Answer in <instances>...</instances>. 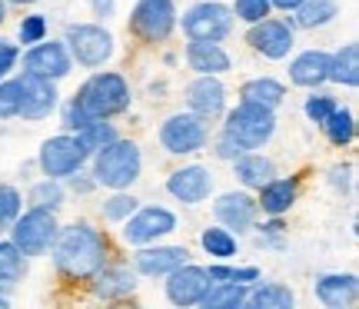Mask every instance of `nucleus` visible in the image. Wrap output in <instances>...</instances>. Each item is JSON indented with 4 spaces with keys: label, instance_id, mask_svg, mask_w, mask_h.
<instances>
[{
    "label": "nucleus",
    "instance_id": "5701e85b",
    "mask_svg": "<svg viewBox=\"0 0 359 309\" xmlns=\"http://www.w3.org/2000/svg\"><path fill=\"white\" fill-rule=\"evenodd\" d=\"M299 200V177H269L257 190V206L263 217H286Z\"/></svg>",
    "mask_w": 359,
    "mask_h": 309
},
{
    "label": "nucleus",
    "instance_id": "bb28decb",
    "mask_svg": "<svg viewBox=\"0 0 359 309\" xmlns=\"http://www.w3.org/2000/svg\"><path fill=\"white\" fill-rule=\"evenodd\" d=\"M236 100L246 103H259V107H269V110H280L283 100H286V83L269 74H259V77H250L240 83L236 90Z\"/></svg>",
    "mask_w": 359,
    "mask_h": 309
},
{
    "label": "nucleus",
    "instance_id": "412c9836",
    "mask_svg": "<svg viewBox=\"0 0 359 309\" xmlns=\"http://www.w3.org/2000/svg\"><path fill=\"white\" fill-rule=\"evenodd\" d=\"M313 296L326 309H353L359 299L356 273H320L313 280Z\"/></svg>",
    "mask_w": 359,
    "mask_h": 309
},
{
    "label": "nucleus",
    "instance_id": "4468645a",
    "mask_svg": "<svg viewBox=\"0 0 359 309\" xmlns=\"http://www.w3.org/2000/svg\"><path fill=\"white\" fill-rule=\"evenodd\" d=\"M163 186H167V196L173 203L200 206L213 196L217 177H213V170L203 167V163H183V167L170 170V177Z\"/></svg>",
    "mask_w": 359,
    "mask_h": 309
},
{
    "label": "nucleus",
    "instance_id": "7c9ffc66",
    "mask_svg": "<svg viewBox=\"0 0 359 309\" xmlns=\"http://www.w3.org/2000/svg\"><path fill=\"white\" fill-rule=\"evenodd\" d=\"M67 186L64 180H53V177H40V180L30 183V190H27V206H40V210H53V213H60L67 206Z\"/></svg>",
    "mask_w": 359,
    "mask_h": 309
},
{
    "label": "nucleus",
    "instance_id": "864d4df0",
    "mask_svg": "<svg viewBox=\"0 0 359 309\" xmlns=\"http://www.w3.org/2000/svg\"><path fill=\"white\" fill-rule=\"evenodd\" d=\"M4 4H7V7H34L37 0H4Z\"/></svg>",
    "mask_w": 359,
    "mask_h": 309
},
{
    "label": "nucleus",
    "instance_id": "37998d69",
    "mask_svg": "<svg viewBox=\"0 0 359 309\" xmlns=\"http://www.w3.org/2000/svg\"><path fill=\"white\" fill-rule=\"evenodd\" d=\"M230 11H233V20L250 27V24H259L263 17H269L273 7H269V0H233Z\"/></svg>",
    "mask_w": 359,
    "mask_h": 309
},
{
    "label": "nucleus",
    "instance_id": "423d86ee",
    "mask_svg": "<svg viewBox=\"0 0 359 309\" xmlns=\"http://www.w3.org/2000/svg\"><path fill=\"white\" fill-rule=\"evenodd\" d=\"M7 240H11L24 256L30 259H40L50 253L53 240H57V233H60V219L53 210H40V206H24L17 219H13L11 226H7Z\"/></svg>",
    "mask_w": 359,
    "mask_h": 309
},
{
    "label": "nucleus",
    "instance_id": "e433bc0d",
    "mask_svg": "<svg viewBox=\"0 0 359 309\" xmlns=\"http://www.w3.org/2000/svg\"><path fill=\"white\" fill-rule=\"evenodd\" d=\"M336 107H339V100H336L330 90H323V87H316V90H306V100H303V116H306L313 127H323L326 123V116L333 114Z\"/></svg>",
    "mask_w": 359,
    "mask_h": 309
},
{
    "label": "nucleus",
    "instance_id": "6ab92c4d",
    "mask_svg": "<svg viewBox=\"0 0 359 309\" xmlns=\"http://www.w3.org/2000/svg\"><path fill=\"white\" fill-rule=\"evenodd\" d=\"M190 256V246L183 243H150V246H137L133 256H130V266L137 270V276L143 280H163L170 270L183 266Z\"/></svg>",
    "mask_w": 359,
    "mask_h": 309
},
{
    "label": "nucleus",
    "instance_id": "3c124183",
    "mask_svg": "<svg viewBox=\"0 0 359 309\" xmlns=\"http://www.w3.org/2000/svg\"><path fill=\"white\" fill-rule=\"evenodd\" d=\"M257 246H259V249H283V246H286V240H283V236H259V233H257Z\"/></svg>",
    "mask_w": 359,
    "mask_h": 309
},
{
    "label": "nucleus",
    "instance_id": "9d476101",
    "mask_svg": "<svg viewBox=\"0 0 359 309\" xmlns=\"http://www.w3.org/2000/svg\"><path fill=\"white\" fill-rule=\"evenodd\" d=\"M177 0H137L130 11V34L140 40L143 47H160L173 37L177 30Z\"/></svg>",
    "mask_w": 359,
    "mask_h": 309
},
{
    "label": "nucleus",
    "instance_id": "a878e982",
    "mask_svg": "<svg viewBox=\"0 0 359 309\" xmlns=\"http://www.w3.org/2000/svg\"><path fill=\"white\" fill-rule=\"evenodd\" d=\"M293 303H296V293L290 286L263 280V276H259L257 283H250L246 299H243L246 309H293Z\"/></svg>",
    "mask_w": 359,
    "mask_h": 309
},
{
    "label": "nucleus",
    "instance_id": "1a4fd4ad",
    "mask_svg": "<svg viewBox=\"0 0 359 309\" xmlns=\"http://www.w3.org/2000/svg\"><path fill=\"white\" fill-rule=\"evenodd\" d=\"M177 27L183 30V37L187 40H223L233 34V11L230 4H223V0H193L190 7L183 11V17H177Z\"/></svg>",
    "mask_w": 359,
    "mask_h": 309
},
{
    "label": "nucleus",
    "instance_id": "4be33fe9",
    "mask_svg": "<svg viewBox=\"0 0 359 309\" xmlns=\"http://www.w3.org/2000/svg\"><path fill=\"white\" fill-rule=\"evenodd\" d=\"M290 60V83L299 87V90H316V87H326L330 83V50L323 47H309V50H299L296 57H286Z\"/></svg>",
    "mask_w": 359,
    "mask_h": 309
},
{
    "label": "nucleus",
    "instance_id": "603ef678",
    "mask_svg": "<svg viewBox=\"0 0 359 309\" xmlns=\"http://www.w3.org/2000/svg\"><path fill=\"white\" fill-rule=\"evenodd\" d=\"M299 4H303V0H269V7H273V11H280V13H293Z\"/></svg>",
    "mask_w": 359,
    "mask_h": 309
},
{
    "label": "nucleus",
    "instance_id": "6e6d98bb",
    "mask_svg": "<svg viewBox=\"0 0 359 309\" xmlns=\"http://www.w3.org/2000/svg\"><path fill=\"white\" fill-rule=\"evenodd\" d=\"M4 20H7V4L0 0V24H4Z\"/></svg>",
    "mask_w": 359,
    "mask_h": 309
},
{
    "label": "nucleus",
    "instance_id": "58836bf2",
    "mask_svg": "<svg viewBox=\"0 0 359 309\" xmlns=\"http://www.w3.org/2000/svg\"><path fill=\"white\" fill-rule=\"evenodd\" d=\"M17 116H20V83H17V74H11L0 80V123Z\"/></svg>",
    "mask_w": 359,
    "mask_h": 309
},
{
    "label": "nucleus",
    "instance_id": "13d9d810",
    "mask_svg": "<svg viewBox=\"0 0 359 309\" xmlns=\"http://www.w3.org/2000/svg\"><path fill=\"white\" fill-rule=\"evenodd\" d=\"M0 236H4V226H0Z\"/></svg>",
    "mask_w": 359,
    "mask_h": 309
},
{
    "label": "nucleus",
    "instance_id": "c756f323",
    "mask_svg": "<svg viewBox=\"0 0 359 309\" xmlns=\"http://www.w3.org/2000/svg\"><path fill=\"white\" fill-rule=\"evenodd\" d=\"M200 249H203L210 259H236L240 253V236L219 223H210L200 230Z\"/></svg>",
    "mask_w": 359,
    "mask_h": 309
},
{
    "label": "nucleus",
    "instance_id": "f257e3e1",
    "mask_svg": "<svg viewBox=\"0 0 359 309\" xmlns=\"http://www.w3.org/2000/svg\"><path fill=\"white\" fill-rule=\"evenodd\" d=\"M47 256H50L53 270L60 273L64 280L87 283L93 273L110 263L114 246H110V236L100 226H93L90 219H74V223L60 226Z\"/></svg>",
    "mask_w": 359,
    "mask_h": 309
},
{
    "label": "nucleus",
    "instance_id": "2eb2a0df",
    "mask_svg": "<svg viewBox=\"0 0 359 309\" xmlns=\"http://www.w3.org/2000/svg\"><path fill=\"white\" fill-rule=\"evenodd\" d=\"M17 83H20V116H17V120L37 123V120H47L50 114H57V107H60L57 80L30 74V70H20V74H17Z\"/></svg>",
    "mask_w": 359,
    "mask_h": 309
},
{
    "label": "nucleus",
    "instance_id": "72a5a7b5",
    "mask_svg": "<svg viewBox=\"0 0 359 309\" xmlns=\"http://www.w3.org/2000/svg\"><path fill=\"white\" fill-rule=\"evenodd\" d=\"M246 289H250L246 283H210V289L200 299V306L203 309H243Z\"/></svg>",
    "mask_w": 359,
    "mask_h": 309
},
{
    "label": "nucleus",
    "instance_id": "5fc2aeb1",
    "mask_svg": "<svg viewBox=\"0 0 359 309\" xmlns=\"http://www.w3.org/2000/svg\"><path fill=\"white\" fill-rule=\"evenodd\" d=\"M11 306V293H0V309Z\"/></svg>",
    "mask_w": 359,
    "mask_h": 309
},
{
    "label": "nucleus",
    "instance_id": "9b49d317",
    "mask_svg": "<svg viewBox=\"0 0 359 309\" xmlns=\"http://www.w3.org/2000/svg\"><path fill=\"white\" fill-rule=\"evenodd\" d=\"M243 43L263 60H273V64L286 60L296 47V27L290 20V13L286 17H273L269 13L259 24H250L243 34Z\"/></svg>",
    "mask_w": 359,
    "mask_h": 309
},
{
    "label": "nucleus",
    "instance_id": "f8f14e48",
    "mask_svg": "<svg viewBox=\"0 0 359 309\" xmlns=\"http://www.w3.org/2000/svg\"><path fill=\"white\" fill-rule=\"evenodd\" d=\"M90 153L80 146L77 133H53V137H47V140L40 143L37 150V170L40 177H53V180H67L70 173H77V170L87 167Z\"/></svg>",
    "mask_w": 359,
    "mask_h": 309
},
{
    "label": "nucleus",
    "instance_id": "09e8293b",
    "mask_svg": "<svg viewBox=\"0 0 359 309\" xmlns=\"http://www.w3.org/2000/svg\"><path fill=\"white\" fill-rule=\"evenodd\" d=\"M87 7L100 24H107L110 17H116V0H87Z\"/></svg>",
    "mask_w": 359,
    "mask_h": 309
},
{
    "label": "nucleus",
    "instance_id": "a18cd8bd",
    "mask_svg": "<svg viewBox=\"0 0 359 309\" xmlns=\"http://www.w3.org/2000/svg\"><path fill=\"white\" fill-rule=\"evenodd\" d=\"M64 186H67V193H74V196H90V193H97V190H100L97 180H93V173H90V167L70 173V177L64 180Z\"/></svg>",
    "mask_w": 359,
    "mask_h": 309
},
{
    "label": "nucleus",
    "instance_id": "20e7f679",
    "mask_svg": "<svg viewBox=\"0 0 359 309\" xmlns=\"http://www.w3.org/2000/svg\"><path fill=\"white\" fill-rule=\"evenodd\" d=\"M276 110L259 107V103L236 100V107H226L219 116V133H226L243 150H263L276 137Z\"/></svg>",
    "mask_w": 359,
    "mask_h": 309
},
{
    "label": "nucleus",
    "instance_id": "39448f33",
    "mask_svg": "<svg viewBox=\"0 0 359 309\" xmlns=\"http://www.w3.org/2000/svg\"><path fill=\"white\" fill-rule=\"evenodd\" d=\"M67 50H70V60L74 67H83V70H100L114 60L116 53V40L110 34V27L100 24V20H74V24L64 27Z\"/></svg>",
    "mask_w": 359,
    "mask_h": 309
},
{
    "label": "nucleus",
    "instance_id": "49530a36",
    "mask_svg": "<svg viewBox=\"0 0 359 309\" xmlns=\"http://www.w3.org/2000/svg\"><path fill=\"white\" fill-rule=\"evenodd\" d=\"M20 64V43H11V40H4L0 43V80L11 77L13 70Z\"/></svg>",
    "mask_w": 359,
    "mask_h": 309
},
{
    "label": "nucleus",
    "instance_id": "0eeeda50",
    "mask_svg": "<svg viewBox=\"0 0 359 309\" xmlns=\"http://www.w3.org/2000/svg\"><path fill=\"white\" fill-rule=\"evenodd\" d=\"M180 230L177 213L163 203H140L133 213H130L123 223H120V240L123 246L137 249V246H150L160 243Z\"/></svg>",
    "mask_w": 359,
    "mask_h": 309
},
{
    "label": "nucleus",
    "instance_id": "aec40b11",
    "mask_svg": "<svg viewBox=\"0 0 359 309\" xmlns=\"http://www.w3.org/2000/svg\"><path fill=\"white\" fill-rule=\"evenodd\" d=\"M90 296L100 299V303H123V299L137 296V286H140V276L130 263H107L103 270H97L87 280Z\"/></svg>",
    "mask_w": 359,
    "mask_h": 309
},
{
    "label": "nucleus",
    "instance_id": "f704fd0d",
    "mask_svg": "<svg viewBox=\"0 0 359 309\" xmlns=\"http://www.w3.org/2000/svg\"><path fill=\"white\" fill-rule=\"evenodd\" d=\"M116 137H120V130H116V123L114 120H107V116H97V120H90L87 127L77 130L80 146H83L90 156L97 153V150H103L107 143H114Z\"/></svg>",
    "mask_w": 359,
    "mask_h": 309
},
{
    "label": "nucleus",
    "instance_id": "b1692460",
    "mask_svg": "<svg viewBox=\"0 0 359 309\" xmlns=\"http://www.w3.org/2000/svg\"><path fill=\"white\" fill-rule=\"evenodd\" d=\"M183 60H187L193 74H217V77H223V74L233 70L230 50L223 43H217V40H190L187 50H183Z\"/></svg>",
    "mask_w": 359,
    "mask_h": 309
},
{
    "label": "nucleus",
    "instance_id": "de8ad7c7",
    "mask_svg": "<svg viewBox=\"0 0 359 309\" xmlns=\"http://www.w3.org/2000/svg\"><path fill=\"white\" fill-rule=\"evenodd\" d=\"M253 230H257L259 236H286V217H266L263 223L257 219Z\"/></svg>",
    "mask_w": 359,
    "mask_h": 309
},
{
    "label": "nucleus",
    "instance_id": "f3484780",
    "mask_svg": "<svg viewBox=\"0 0 359 309\" xmlns=\"http://www.w3.org/2000/svg\"><path fill=\"white\" fill-rule=\"evenodd\" d=\"M20 64H24V70H30V74L50 77V80H57V83L74 74V60H70L67 43L64 40H50V37L24 47V50H20Z\"/></svg>",
    "mask_w": 359,
    "mask_h": 309
},
{
    "label": "nucleus",
    "instance_id": "dca6fc26",
    "mask_svg": "<svg viewBox=\"0 0 359 309\" xmlns=\"http://www.w3.org/2000/svg\"><path fill=\"white\" fill-rule=\"evenodd\" d=\"M210 210H213V223L233 230L236 236L250 233L253 226H257V219H259L257 193H253V190H243V186H240V190H226V193H219Z\"/></svg>",
    "mask_w": 359,
    "mask_h": 309
},
{
    "label": "nucleus",
    "instance_id": "ddd939ff",
    "mask_svg": "<svg viewBox=\"0 0 359 309\" xmlns=\"http://www.w3.org/2000/svg\"><path fill=\"white\" fill-rule=\"evenodd\" d=\"M183 103H187L190 114L217 123L223 110L230 107V90H226L223 77H217V74H193V80L183 87Z\"/></svg>",
    "mask_w": 359,
    "mask_h": 309
},
{
    "label": "nucleus",
    "instance_id": "2f4dec72",
    "mask_svg": "<svg viewBox=\"0 0 359 309\" xmlns=\"http://www.w3.org/2000/svg\"><path fill=\"white\" fill-rule=\"evenodd\" d=\"M320 130L326 133V140L333 143L336 150H346V146L356 143V114L349 107H336Z\"/></svg>",
    "mask_w": 359,
    "mask_h": 309
},
{
    "label": "nucleus",
    "instance_id": "c03bdc74",
    "mask_svg": "<svg viewBox=\"0 0 359 309\" xmlns=\"http://www.w3.org/2000/svg\"><path fill=\"white\" fill-rule=\"evenodd\" d=\"M206 146H210V153H213V160H219V163H233L236 156L243 153V146H240L236 140H230L226 133H217V137H213V140L206 143Z\"/></svg>",
    "mask_w": 359,
    "mask_h": 309
},
{
    "label": "nucleus",
    "instance_id": "4d7b16f0",
    "mask_svg": "<svg viewBox=\"0 0 359 309\" xmlns=\"http://www.w3.org/2000/svg\"><path fill=\"white\" fill-rule=\"evenodd\" d=\"M0 293H13V286L11 283H0Z\"/></svg>",
    "mask_w": 359,
    "mask_h": 309
},
{
    "label": "nucleus",
    "instance_id": "79ce46f5",
    "mask_svg": "<svg viewBox=\"0 0 359 309\" xmlns=\"http://www.w3.org/2000/svg\"><path fill=\"white\" fill-rule=\"evenodd\" d=\"M24 193L13 186V183H0V226L7 230L13 219H17V213L24 210Z\"/></svg>",
    "mask_w": 359,
    "mask_h": 309
},
{
    "label": "nucleus",
    "instance_id": "473e14b6",
    "mask_svg": "<svg viewBox=\"0 0 359 309\" xmlns=\"http://www.w3.org/2000/svg\"><path fill=\"white\" fill-rule=\"evenodd\" d=\"M27 273H30V256H24L7 236H0V283L17 286L27 280Z\"/></svg>",
    "mask_w": 359,
    "mask_h": 309
},
{
    "label": "nucleus",
    "instance_id": "a19ab883",
    "mask_svg": "<svg viewBox=\"0 0 359 309\" xmlns=\"http://www.w3.org/2000/svg\"><path fill=\"white\" fill-rule=\"evenodd\" d=\"M57 114H60V127L67 130V133H77L80 127H87L90 120H93V116L87 114V110H83V107H80V100L77 97H60V107H57Z\"/></svg>",
    "mask_w": 359,
    "mask_h": 309
},
{
    "label": "nucleus",
    "instance_id": "8fccbe9b",
    "mask_svg": "<svg viewBox=\"0 0 359 309\" xmlns=\"http://www.w3.org/2000/svg\"><path fill=\"white\" fill-rule=\"evenodd\" d=\"M259 276H263V273H259V266H233L230 263V283H257Z\"/></svg>",
    "mask_w": 359,
    "mask_h": 309
},
{
    "label": "nucleus",
    "instance_id": "4c0bfd02",
    "mask_svg": "<svg viewBox=\"0 0 359 309\" xmlns=\"http://www.w3.org/2000/svg\"><path fill=\"white\" fill-rule=\"evenodd\" d=\"M50 34V24H47V13H27L24 20L17 24V43H20V50L24 47H30V43H37V40H43Z\"/></svg>",
    "mask_w": 359,
    "mask_h": 309
},
{
    "label": "nucleus",
    "instance_id": "7ed1b4c3",
    "mask_svg": "<svg viewBox=\"0 0 359 309\" xmlns=\"http://www.w3.org/2000/svg\"><path fill=\"white\" fill-rule=\"evenodd\" d=\"M80 100V107L87 110L93 120L97 116H107V120H114V116L127 114L130 107H133V90H130V80L123 74H116V70H93L83 83H80V90L74 93Z\"/></svg>",
    "mask_w": 359,
    "mask_h": 309
},
{
    "label": "nucleus",
    "instance_id": "c9c22d12",
    "mask_svg": "<svg viewBox=\"0 0 359 309\" xmlns=\"http://www.w3.org/2000/svg\"><path fill=\"white\" fill-rule=\"evenodd\" d=\"M137 206H140V200L130 193V190H110V196L100 203V217L107 219V223L120 226V223H123V219H127Z\"/></svg>",
    "mask_w": 359,
    "mask_h": 309
},
{
    "label": "nucleus",
    "instance_id": "cd10ccee",
    "mask_svg": "<svg viewBox=\"0 0 359 309\" xmlns=\"http://www.w3.org/2000/svg\"><path fill=\"white\" fill-rule=\"evenodd\" d=\"M330 83L343 87V90H356L359 87V43L346 40L339 50L330 53Z\"/></svg>",
    "mask_w": 359,
    "mask_h": 309
},
{
    "label": "nucleus",
    "instance_id": "ea45409f",
    "mask_svg": "<svg viewBox=\"0 0 359 309\" xmlns=\"http://www.w3.org/2000/svg\"><path fill=\"white\" fill-rule=\"evenodd\" d=\"M326 186L333 190L336 196H353V186H356V163H333L326 170Z\"/></svg>",
    "mask_w": 359,
    "mask_h": 309
},
{
    "label": "nucleus",
    "instance_id": "a211bd4d",
    "mask_svg": "<svg viewBox=\"0 0 359 309\" xmlns=\"http://www.w3.org/2000/svg\"><path fill=\"white\" fill-rule=\"evenodd\" d=\"M210 289V276H206V266L187 259L183 266L170 270L163 276V296H167L170 306H180V309H190V306H200L203 293Z\"/></svg>",
    "mask_w": 359,
    "mask_h": 309
},
{
    "label": "nucleus",
    "instance_id": "6e6552de",
    "mask_svg": "<svg viewBox=\"0 0 359 309\" xmlns=\"http://www.w3.org/2000/svg\"><path fill=\"white\" fill-rule=\"evenodd\" d=\"M210 133H213L210 120L190 114V110H177V114H170L160 123L156 140L163 146V153H170V156H193V153H200V150H206Z\"/></svg>",
    "mask_w": 359,
    "mask_h": 309
},
{
    "label": "nucleus",
    "instance_id": "f03ea898",
    "mask_svg": "<svg viewBox=\"0 0 359 309\" xmlns=\"http://www.w3.org/2000/svg\"><path fill=\"white\" fill-rule=\"evenodd\" d=\"M100 190H130L143 177V150L137 140L116 137L87 160Z\"/></svg>",
    "mask_w": 359,
    "mask_h": 309
},
{
    "label": "nucleus",
    "instance_id": "393cba45",
    "mask_svg": "<svg viewBox=\"0 0 359 309\" xmlns=\"http://www.w3.org/2000/svg\"><path fill=\"white\" fill-rule=\"evenodd\" d=\"M230 167H233L236 183H240L243 190H253V193H257L269 177H276V160H273V156H266L263 150H243V153L236 156Z\"/></svg>",
    "mask_w": 359,
    "mask_h": 309
},
{
    "label": "nucleus",
    "instance_id": "c85d7f7f",
    "mask_svg": "<svg viewBox=\"0 0 359 309\" xmlns=\"http://www.w3.org/2000/svg\"><path fill=\"white\" fill-rule=\"evenodd\" d=\"M339 17V0H303L290 20H293L296 30H323L330 27Z\"/></svg>",
    "mask_w": 359,
    "mask_h": 309
}]
</instances>
